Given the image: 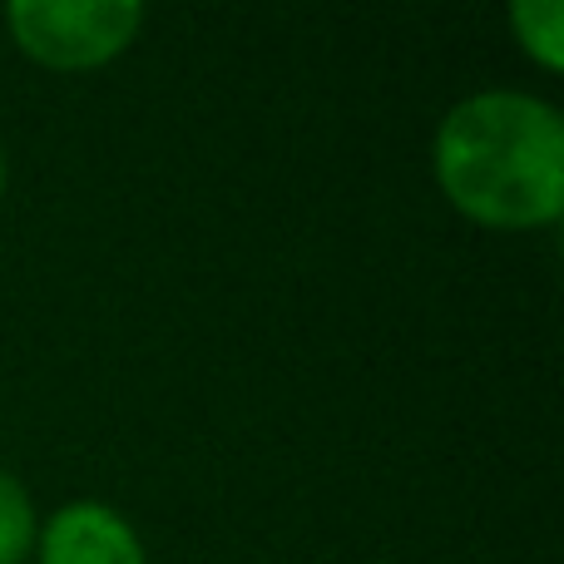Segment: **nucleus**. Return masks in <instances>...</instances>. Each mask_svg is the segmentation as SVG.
Listing matches in <instances>:
<instances>
[{"label":"nucleus","mask_w":564,"mask_h":564,"mask_svg":"<svg viewBox=\"0 0 564 564\" xmlns=\"http://www.w3.org/2000/svg\"><path fill=\"white\" fill-rule=\"evenodd\" d=\"M431 178L480 228L555 224L564 214L560 105L510 85L460 95L431 134Z\"/></svg>","instance_id":"nucleus-1"},{"label":"nucleus","mask_w":564,"mask_h":564,"mask_svg":"<svg viewBox=\"0 0 564 564\" xmlns=\"http://www.w3.org/2000/svg\"><path fill=\"white\" fill-rule=\"evenodd\" d=\"M0 194H6V149H0Z\"/></svg>","instance_id":"nucleus-6"},{"label":"nucleus","mask_w":564,"mask_h":564,"mask_svg":"<svg viewBox=\"0 0 564 564\" xmlns=\"http://www.w3.org/2000/svg\"><path fill=\"white\" fill-rule=\"evenodd\" d=\"M516 45L535 59L540 69L564 65V6L560 0H510L506 10Z\"/></svg>","instance_id":"nucleus-4"},{"label":"nucleus","mask_w":564,"mask_h":564,"mask_svg":"<svg viewBox=\"0 0 564 564\" xmlns=\"http://www.w3.org/2000/svg\"><path fill=\"white\" fill-rule=\"evenodd\" d=\"M144 0H10L6 30L45 69H99L144 30Z\"/></svg>","instance_id":"nucleus-2"},{"label":"nucleus","mask_w":564,"mask_h":564,"mask_svg":"<svg viewBox=\"0 0 564 564\" xmlns=\"http://www.w3.org/2000/svg\"><path fill=\"white\" fill-rule=\"evenodd\" d=\"M35 564H149L144 540L109 500H65L40 520Z\"/></svg>","instance_id":"nucleus-3"},{"label":"nucleus","mask_w":564,"mask_h":564,"mask_svg":"<svg viewBox=\"0 0 564 564\" xmlns=\"http://www.w3.org/2000/svg\"><path fill=\"white\" fill-rule=\"evenodd\" d=\"M35 540H40L35 500H30L25 480L10 476V470L0 466V564L35 560Z\"/></svg>","instance_id":"nucleus-5"}]
</instances>
